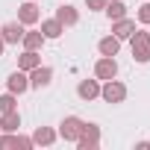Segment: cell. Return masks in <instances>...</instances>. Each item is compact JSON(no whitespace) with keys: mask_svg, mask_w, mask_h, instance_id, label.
I'll list each match as a JSON object with an SVG mask.
<instances>
[{"mask_svg":"<svg viewBox=\"0 0 150 150\" xmlns=\"http://www.w3.org/2000/svg\"><path fill=\"white\" fill-rule=\"evenodd\" d=\"M106 3H109V0H86V6H88V9H94V12H97V9H103Z\"/></svg>","mask_w":150,"mask_h":150,"instance_id":"cb8c5ba5","label":"cell"},{"mask_svg":"<svg viewBox=\"0 0 150 150\" xmlns=\"http://www.w3.org/2000/svg\"><path fill=\"white\" fill-rule=\"evenodd\" d=\"M24 24L21 21H9V24H3V27H0V38H3L6 44H18L21 38H24Z\"/></svg>","mask_w":150,"mask_h":150,"instance_id":"9c48e42d","label":"cell"},{"mask_svg":"<svg viewBox=\"0 0 150 150\" xmlns=\"http://www.w3.org/2000/svg\"><path fill=\"white\" fill-rule=\"evenodd\" d=\"M50 83H53V68L38 65V68L30 71V88H47Z\"/></svg>","mask_w":150,"mask_h":150,"instance_id":"8992f818","label":"cell"},{"mask_svg":"<svg viewBox=\"0 0 150 150\" xmlns=\"http://www.w3.org/2000/svg\"><path fill=\"white\" fill-rule=\"evenodd\" d=\"M3 50H6V41H3V38H0V56H3Z\"/></svg>","mask_w":150,"mask_h":150,"instance_id":"484cf974","label":"cell"},{"mask_svg":"<svg viewBox=\"0 0 150 150\" xmlns=\"http://www.w3.org/2000/svg\"><path fill=\"white\" fill-rule=\"evenodd\" d=\"M12 109H18V94H12V91L0 94V112H12Z\"/></svg>","mask_w":150,"mask_h":150,"instance_id":"ffe728a7","label":"cell"},{"mask_svg":"<svg viewBox=\"0 0 150 150\" xmlns=\"http://www.w3.org/2000/svg\"><path fill=\"white\" fill-rule=\"evenodd\" d=\"M135 150H150V141H138V144H135Z\"/></svg>","mask_w":150,"mask_h":150,"instance_id":"d4e9b609","label":"cell"},{"mask_svg":"<svg viewBox=\"0 0 150 150\" xmlns=\"http://www.w3.org/2000/svg\"><path fill=\"white\" fill-rule=\"evenodd\" d=\"M18 21H21L24 27H33V24L41 21V12H38V6H35V0H27L24 6H18Z\"/></svg>","mask_w":150,"mask_h":150,"instance_id":"30bf717a","label":"cell"},{"mask_svg":"<svg viewBox=\"0 0 150 150\" xmlns=\"http://www.w3.org/2000/svg\"><path fill=\"white\" fill-rule=\"evenodd\" d=\"M15 147V132H0V150H12Z\"/></svg>","mask_w":150,"mask_h":150,"instance_id":"603a6c76","label":"cell"},{"mask_svg":"<svg viewBox=\"0 0 150 150\" xmlns=\"http://www.w3.org/2000/svg\"><path fill=\"white\" fill-rule=\"evenodd\" d=\"M18 127H21L18 109H12V112H0V132H18Z\"/></svg>","mask_w":150,"mask_h":150,"instance_id":"5bb4252c","label":"cell"},{"mask_svg":"<svg viewBox=\"0 0 150 150\" xmlns=\"http://www.w3.org/2000/svg\"><path fill=\"white\" fill-rule=\"evenodd\" d=\"M83 118H77V115H68V118H62V124H59V138H65V141H77L80 138V132H83Z\"/></svg>","mask_w":150,"mask_h":150,"instance_id":"277c9868","label":"cell"},{"mask_svg":"<svg viewBox=\"0 0 150 150\" xmlns=\"http://www.w3.org/2000/svg\"><path fill=\"white\" fill-rule=\"evenodd\" d=\"M6 88H9L12 94H24V91H30V74L18 68L15 74H9V80H6Z\"/></svg>","mask_w":150,"mask_h":150,"instance_id":"ba28073f","label":"cell"},{"mask_svg":"<svg viewBox=\"0 0 150 150\" xmlns=\"http://www.w3.org/2000/svg\"><path fill=\"white\" fill-rule=\"evenodd\" d=\"M132 33H135V21H129L127 15H124V18H118V21H112V35H115V38H121V41H124V38H129Z\"/></svg>","mask_w":150,"mask_h":150,"instance_id":"7c38bea8","label":"cell"},{"mask_svg":"<svg viewBox=\"0 0 150 150\" xmlns=\"http://www.w3.org/2000/svg\"><path fill=\"white\" fill-rule=\"evenodd\" d=\"M56 21H59L62 27H77V24H80V12L74 9L71 3H62V6L56 9Z\"/></svg>","mask_w":150,"mask_h":150,"instance_id":"8fae6325","label":"cell"},{"mask_svg":"<svg viewBox=\"0 0 150 150\" xmlns=\"http://www.w3.org/2000/svg\"><path fill=\"white\" fill-rule=\"evenodd\" d=\"M97 50H100V56H118V50H121V38L106 35V38L97 41Z\"/></svg>","mask_w":150,"mask_h":150,"instance_id":"e0dca14e","label":"cell"},{"mask_svg":"<svg viewBox=\"0 0 150 150\" xmlns=\"http://www.w3.org/2000/svg\"><path fill=\"white\" fill-rule=\"evenodd\" d=\"M129 44H132V59L141 62V65H147V62H150V33L135 30V33L129 35Z\"/></svg>","mask_w":150,"mask_h":150,"instance_id":"6da1fadb","label":"cell"},{"mask_svg":"<svg viewBox=\"0 0 150 150\" xmlns=\"http://www.w3.org/2000/svg\"><path fill=\"white\" fill-rule=\"evenodd\" d=\"M62 33H65V27H62L56 18H50V21H41V35H44V38H59Z\"/></svg>","mask_w":150,"mask_h":150,"instance_id":"ac0fdd59","label":"cell"},{"mask_svg":"<svg viewBox=\"0 0 150 150\" xmlns=\"http://www.w3.org/2000/svg\"><path fill=\"white\" fill-rule=\"evenodd\" d=\"M103 12H106V18H109V21H118V18H124V15H127V6L121 3V0H109V3L103 6Z\"/></svg>","mask_w":150,"mask_h":150,"instance_id":"d6986e66","label":"cell"},{"mask_svg":"<svg viewBox=\"0 0 150 150\" xmlns=\"http://www.w3.org/2000/svg\"><path fill=\"white\" fill-rule=\"evenodd\" d=\"M100 97H103L106 103H124V100H127V86L118 83V80H106V83L100 86Z\"/></svg>","mask_w":150,"mask_h":150,"instance_id":"3957f363","label":"cell"},{"mask_svg":"<svg viewBox=\"0 0 150 150\" xmlns=\"http://www.w3.org/2000/svg\"><path fill=\"white\" fill-rule=\"evenodd\" d=\"M15 147H21V150H33L35 144H33V135H18L15 132Z\"/></svg>","mask_w":150,"mask_h":150,"instance_id":"7402d4cb","label":"cell"},{"mask_svg":"<svg viewBox=\"0 0 150 150\" xmlns=\"http://www.w3.org/2000/svg\"><path fill=\"white\" fill-rule=\"evenodd\" d=\"M94 77L103 80V83L118 77V62H115V56H100V59L94 62Z\"/></svg>","mask_w":150,"mask_h":150,"instance_id":"5b68a950","label":"cell"},{"mask_svg":"<svg viewBox=\"0 0 150 150\" xmlns=\"http://www.w3.org/2000/svg\"><path fill=\"white\" fill-rule=\"evenodd\" d=\"M135 21L150 27V3H141V6H138V12H135Z\"/></svg>","mask_w":150,"mask_h":150,"instance_id":"44dd1931","label":"cell"},{"mask_svg":"<svg viewBox=\"0 0 150 150\" xmlns=\"http://www.w3.org/2000/svg\"><path fill=\"white\" fill-rule=\"evenodd\" d=\"M80 150H97V144H100V127L97 124H83V132H80V138L74 141Z\"/></svg>","mask_w":150,"mask_h":150,"instance_id":"7a4b0ae2","label":"cell"},{"mask_svg":"<svg viewBox=\"0 0 150 150\" xmlns=\"http://www.w3.org/2000/svg\"><path fill=\"white\" fill-rule=\"evenodd\" d=\"M77 97L86 100V103L97 100V97H100V80H97V77H94V80H80V86H77Z\"/></svg>","mask_w":150,"mask_h":150,"instance_id":"52a82bcc","label":"cell"},{"mask_svg":"<svg viewBox=\"0 0 150 150\" xmlns=\"http://www.w3.org/2000/svg\"><path fill=\"white\" fill-rule=\"evenodd\" d=\"M38 65H41L38 50H24V53L18 56V68H21V71H27V74H30L33 68H38Z\"/></svg>","mask_w":150,"mask_h":150,"instance_id":"2e32d148","label":"cell"},{"mask_svg":"<svg viewBox=\"0 0 150 150\" xmlns=\"http://www.w3.org/2000/svg\"><path fill=\"white\" fill-rule=\"evenodd\" d=\"M44 41H47V38L41 35V30H30V33H24V38H21L24 50H41Z\"/></svg>","mask_w":150,"mask_h":150,"instance_id":"9a60e30c","label":"cell"},{"mask_svg":"<svg viewBox=\"0 0 150 150\" xmlns=\"http://www.w3.org/2000/svg\"><path fill=\"white\" fill-rule=\"evenodd\" d=\"M56 138H59V132L50 127H35V132H33V144H38V147H50V144H56Z\"/></svg>","mask_w":150,"mask_h":150,"instance_id":"4fadbf2b","label":"cell"}]
</instances>
